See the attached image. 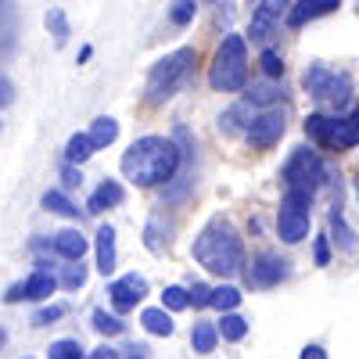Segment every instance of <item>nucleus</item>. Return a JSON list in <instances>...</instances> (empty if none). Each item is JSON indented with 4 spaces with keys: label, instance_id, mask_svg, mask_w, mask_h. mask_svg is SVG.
<instances>
[{
    "label": "nucleus",
    "instance_id": "1",
    "mask_svg": "<svg viewBox=\"0 0 359 359\" xmlns=\"http://www.w3.org/2000/svg\"><path fill=\"white\" fill-rule=\"evenodd\" d=\"M180 158H184V151L176 147V140L140 137L123 155V172L137 187H158V184H169V180L180 172Z\"/></svg>",
    "mask_w": 359,
    "mask_h": 359
},
{
    "label": "nucleus",
    "instance_id": "2",
    "mask_svg": "<svg viewBox=\"0 0 359 359\" xmlns=\"http://www.w3.org/2000/svg\"><path fill=\"white\" fill-rule=\"evenodd\" d=\"M194 259L208 269V273H219V277H233L237 269L245 266V245H241V233H237L226 219H212L194 241Z\"/></svg>",
    "mask_w": 359,
    "mask_h": 359
},
{
    "label": "nucleus",
    "instance_id": "3",
    "mask_svg": "<svg viewBox=\"0 0 359 359\" xmlns=\"http://www.w3.org/2000/svg\"><path fill=\"white\" fill-rule=\"evenodd\" d=\"M208 83L212 90H223V94H233L248 83V50L241 36H223L216 57H212V69H208Z\"/></svg>",
    "mask_w": 359,
    "mask_h": 359
},
{
    "label": "nucleus",
    "instance_id": "4",
    "mask_svg": "<svg viewBox=\"0 0 359 359\" xmlns=\"http://www.w3.org/2000/svg\"><path fill=\"white\" fill-rule=\"evenodd\" d=\"M194 62H198V50H191V47H180V50L165 54L162 62L151 69V76H147V101L151 104L169 101L176 90L184 86V79H187Z\"/></svg>",
    "mask_w": 359,
    "mask_h": 359
},
{
    "label": "nucleus",
    "instance_id": "5",
    "mask_svg": "<svg viewBox=\"0 0 359 359\" xmlns=\"http://www.w3.org/2000/svg\"><path fill=\"white\" fill-rule=\"evenodd\" d=\"M306 133L327 147V151H345V147L359 144V104L348 118H331V115H309L306 118Z\"/></svg>",
    "mask_w": 359,
    "mask_h": 359
},
{
    "label": "nucleus",
    "instance_id": "6",
    "mask_svg": "<svg viewBox=\"0 0 359 359\" xmlns=\"http://www.w3.org/2000/svg\"><path fill=\"white\" fill-rule=\"evenodd\" d=\"M327 180V165L320 162L316 151L298 147L284 165V191H302V194H316Z\"/></svg>",
    "mask_w": 359,
    "mask_h": 359
},
{
    "label": "nucleus",
    "instance_id": "7",
    "mask_svg": "<svg viewBox=\"0 0 359 359\" xmlns=\"http://www.w3.org/2000/svg\"><path fill=\"white\" fill-rule=\"evenodd\" d=\"M309 208H313V194L284 191L280 212H277V233H280V241H287V245L306 241V237H309Z\"/></svg>",
    "mask_w": 359,
    "mask_h": 359
},
{
    "label": "nucleus",
    "instance_id": "8",
    "mask_svg": "<svg viewBox=\"0 0 359 359\" xmlns=\"http://www.w3.org/2000/svg\"><path fill=\"white\" fill-rule=\"evenodd\" d=\"M306 90H309V97L320 101V104H345L348 94H352V79L345 72H334V69H327V65H313L306 72Z\"/></svg>",
    "mask_w": 359,
    "mask_h": 359
},
{
    "label": "nucleus",
    "instance_id": "9",
    "mask_svg": "<svg viewBox=\"0 0 359 359\" xmlns=\"http://www.w3.org/2000/svg\"><path fill=\"white\" fill-rule=\"evenodd\" d=\"M54 287H57V277L47 269V262H36L33 277L22 280V284H15L4 298H8V302H22V298H29V302H43V298L54 294Z\"/></svg>",
    "mask_w": 359,
    "mask_h": 359
},
{
    "label": "nucleus",
    "instance_id": "10",
    "mask_svg": "<svg viewBox=\"0 0 359 359\" xmlns=\"http://www.w3.org/2000/svg\"><path fill=\"white\" fill-rule=\"evenodd\" d=\"M287 11V0H262V4L255 8L252 15V25H248V36L255 43H266L269 36H273V29L280 25V15Z\"/></svg>",
    "mask_w": 359,
    "mask_h": 359
},
{
    "label": "nucleus",
    "instance_id": "11",
    "mask_svg": "<svg viewBox=\"0 0 359 359\" xmlns=\"http://www.w3.org/2000/svg\"><path fill=\"white\" fill-rule=\"evenodd\" d=\"M287 277V262L273 252H262L252 259V269H248V284L252 287H273Z\"/></svg>",
    "mask_w": 359,
    "mask_h": 359
},
{
    "label": "nucleus",
    "instance_id": "12",
    "mask_svg": "<svg viewBox=\"0 0 359 359\" xmlns=\"http://www.w3.org/2000/svg\"><path fill=\"white\" fill-rule=\"evenodd\" d=\"M108 294H111V306H115L118 313H130V309H137V302L147 294V280H144L140 273H126V277H118V280L108 287Z\"/></svg>",
    "mask_w": 359,
    "mask_h": 359
},
{
    "label": "nucleus",
    "instance_id": "13",
    "mask_svg": "<svg viewBox=\"0 0 359 359\" xmlns=\"http://www.w3.org/2000/svg\"><path fill=\"white\" fill-rule=\"evenodd\" d=\"M252 147H273L284 133V111H262L259 118H252V126L245 130Z\"/></svg>",
    "mask_w": 359,
    "mask_h": 359
},
{
    "label": "nucleus",
    "instance_id": "14",
    "mask_svg": "<svg viewBox=\"0 0 359 359\" xmlns=\"http://www.w3.org/2000/svg\"><path fill=\"white\" fill-rule=\"evenodd\" d=\"M18 47V11L15 0H0V62H8Z\"/></svg>",
    "mask_w": 359,
    "mask_h": 359
},
{
    "label": "nucleus",
    "instance_id": "15",
    "mask_svg": "<svg viewBox=\"0 0 359 359\" xmlns=\"http://www.w3.org/2000/svg\"><path fill=\"white\" fill-rule=\"evenodd\" d=\"M50 248L57 252V255H62L65 262H76V259H83L86 255V248H90V241H86V237L79 233V230H62V233H54L50 237Z\"/></svg>",
    "mask_w": 359,
    "mask_h": 359
},
{
    "label": "nucleus",
    "instance_id": "16",
    "mask_svg": "<svg viewBox=\"0 0 359 359\" xmlns=\"http://www.w3.org/2000/svg\"><path fill=\"white\" fill-rule=\"evenodd\" d=\"M338 11V0H298V4L287 11V22L291 25H306L313 18H323V15H331Z\"/></svg>",
    "mask_w": 359,
    "mask_h": 359
},
{
    "label": "nucleus",
    "instance_id": "17",
    "mask_svg": "<svg viewBox=\"0 0 359 359\" xmlns=\"http://www.w3.org/2000/svg\"><path fill=\"white\" fill-rule=\"evenodd\" d=\"M118 201H123V184H115V180H104V184L90 194V201H86V212H94V216H101L104 208H115Z\"/></svg>",
    "mask_w": 359,
    "mask_h": 359
},
{
    "label": "nucleus",
    "instance_id": "18",
    "mask_svg": "<svg viewBox=\"0 0 359 359\" xmlns=\"http://www.w3.org/2000/svg\"><path fill=\"white\" fill-rule=\"evenodd\" d=\"M90 144H94V151H101V147H108V144H115V137H118V123L111 115H101V118H94V126H90Z\"/></svg>",
    "mask_w": 359,
    "mask_h": 359
},
{
    "label": "nucleus",
    "instance_id": "19",
    "mask_svg": "<svg viewBox=\"0 0 359 359\" xmlns=\"http://www.w3.org/2000/svg\"><path fill=\"white\" fill-rule=\"evenodd\" d=\"M97 269L108 277L115 269V230L111 226H101L97 230Z\"/></svg>",
    "mask_w": 359,
    "mask_h": 359
},
{
    "label": "nucleus",
    "instance_id": "20",
    "mask_svg": "<svg viewBox=\"0 0 359 359\" xmlns=\"http://www.w3.org/2000/svg\"><path fill=\"white\" fill-rule=\"evenodd\" d=\"M140 323H144L147 334H158V338H169L176 331V323H172V316L165 309H144L140 313Z\"/></svg>",
    "mask_w": 359,
    "mask_h": 359
},
{
    "label": "nucleus",
    "instance_id": "21",
    "mask_svg": "<svg viewBox=\"0 0 359 359\" xmlns=\"http://www.w3.org/2000/svg\"><path fill=\"white\" fill-rule=\"evenodd\" d=\"M216 341H219L216 323H194V331H191V345H194V352H201V355L216 352Z\"/></svg>",
    "mask_w": 359,
    "mask_h": 359
},
{
    "label": "nucleus",
    "instance_id": "22",
    "mask_svg": "<svg viewBox=\"0 0 359 359\" xmlns=\"http://www.w3.org/2000/svg\"><path fill=\"white\" fill-rule=\"evenodd\" d=\"M216 331H219V338H226V341H241V338L248 334V320L237 316V313L230 309V313H223V320L216 323Z\"/></svg>",
    "mask_w": 359,
    "mask_h": 359
},
{
    "label": "nucleus",
    "instance_id": "23",
    "mask_svg": "<svg viewBox=\"0 0 359 359\" xmlns=\"http://www.w3.org/2000/svg\"><path fill=\"white\" fill-rule=\"evenodd\" d=\"M331 230H334V241H338L345 252H355V233L348 230V223H345V216H341V201L331 208Z\"/></svg>",
    "mask_w": 359,
    "mask_h": 359
},
{
    "label": "nucleus",
    "instance_id": "24",
    "mask_svg": "<svg viewBox=\"0 0 359 359\" xmlns=\"http://www.w3.org/2000/svg\"><path fill=\"white\" fill-rule=\"evenodd\" d=\"M43 208L47 212H54V216H65V219H79V208L62 194V191H47L43 194Z\"/></svg>",
    "mask_w": 359,
    "mask_h": 359
},
{
    "label": "nucleus",
    "instance_id": "25",
    "mask_svg": "<svg viewBox=\"0 0 359 359\" xmlns=\"http://www.w3.org/2000/svg\"><path fill=\"white\" fill-rule=\"evenodd\" d=\"M273 101H284V90L277 83H252L248 104H273Z\"/></svg>",
    "mask_w": 359,
    "mask_h": 359
},
{
    "label": "nucleus",
    "instance_id": "26",
    "mask_svg": "<svg viewBox=\"0 0 359 359\" xmlns=\"http://www.w3.org/2000/svg\"><path fill=\"white\" fill-rule=\"evenodd\" d=\"M47 29H50L54 43H57V47H65V40H69V18H65L62 8H50V11H47Z\"/></svg>",
    "mask_w": 359,
    "mask_h": 359
},
{
    "label": "nucleus",
    "instance_id": "27",
    "mask_svg": "<svg viewBox=\"0 0 359 359\" xmlns=\"http://www.w3.org/2000/svg\"><path fill=\"white\" fill-rule=\"evenodd\" d=\"M90 155H94V144H90V137H86V133H76V137L69 140V147H65V158H69L72 165H79V162H86Z\"/></svg>",
    "mask_w": 359,
    "mask_h": 359
},
{
    "label": "nucleus",
    "instance_id": "28",
    "mask_svg": "<svg viewBox=\"0 0 359 359\" xmlns=\"http://www.w3.org/2000/svg\"><path fill=\"white\" fill-rule=\"evenodd\" d=\"M62 284L65 291H79L83 284H86V266H83V259H76V262H69L65 269H62Z\"/></svg>",
    "mask_w": 359,
    "mask_h": 359
},
{
    "label": "nucleus",
    "instance_id": "29",
    "mask_svg": "<svg viewBox=\"0 0 359 359\" xmlns=\"http://www.w3.org/2000/svg\"><path fill=\"white\" fill-rule=\"evenodd\" d=\"M208 306H216L219 313H230V309H237V306H241V291H237V287H216L212 291V302H208Z\"/></svg>",
    "mask_w": 359,
    "mask_h": 359
},
{
    "label": "nucleus",
    "instance_id": "30",
    "mask_svg": "<svg viewBox=\"0 0 359 359\" xmlns=\"http://www.w3.org/2000/svg\"><path fill=\"white\" fill-rule=\"evenodd\" d=\"M194 15H198V0H176L172 4V11H169V18H172V25H191L194 22Z\"/></svg>",
    "mask_w": 359,
    "mask_h": 359
},
{
    "label": "nucleus",
    "instance_id": "31",
    "mask_svg": "<svg viewBox=\"0 0 359 359\" xmlns=\"http://www.w3.org/2000/svg\"><path fill=\"white\" fill-rule=\"evenodd\" d=\"M94 331L97 334H123V320L118 316H111V313H104V309H94Z\"/></svg>",
    "mask_w": 359,
    "mask_h": 359
},
{
    "label": "nucleus",
    "instance_id": "32",
    "mask_svg": "<svg viewBox=\"0 0 359 359\" xmlns=\"http://www.w3.org/2000/svg\"><path fill=\"white\" fill-rule=\"evenodd\" d=\"M47 352H50V359H83V345H79V341H72V338L54 341Z\"/></svg>",
    "mask_w": 359,
    "mask_h": 359
},
{
    "label": "nucleus",
    "instance_id": "33",
    "mask_svg": "<svg viewBox=\"0 0 359 359\" xmlns=\"http://www.w3.org/2000/svg\"><path fill=\"white\" fill-rule=\"evenodd\" d=\"M144 245L151 248V252H162V245H169V237H162V216H155L151 223H147V230H144Z\"/></svg>",
    "mask_w": 359,
    "mask_h": 359
},
{
    "label": "nucleus",
    "instance_id": "34",
    "mask_svg": "<svg viewBox=\"0 0 359 359\" xmlns=\"http://www.w3.org/2000/svg\"><path fill=\"white\" fill-rule=\"evenodd\" d=\"M162 309H187V291L184 287H165V294H162Z\"/></svg>",
    "mask_w": 359,
    "mask_h": 359
},
{
    "label": "nucleus",
    "instance_id": "35",
    "mask_svg": "<svg viewBox=\"0 0 359 359\" xmlns=\"http://www.w3.org/2000/svg\"><path fill=\"white\" fill-rule=\"evenodd\" d=\"M208 302H212V287H205V284H194V287L187 291V306H194V309H205Z\"/></svg>",
    "mask_w": 359,
    "mask_h": 359
},
{
    "label": "nucleus",
    "instance_id": "36",
    "mask_svg": "<svg viewBox=\"0 0 359 359\" xmlns=\"http://www.w3.org/2000/svg\"><path fill=\"white\" fill-rule=\"evenodd\" d=\"M262 69H266V76H269V79H273V76H280V72H284L280 54H277V50H262Z\"/></svg>",
    "mask_w": 359,
    "mask_h": 359
},
{
    "label": "nucleus",
    "instance_id": "37",
    "mask_svg": "<svg viewBox=\"0 0 359 359\" xmlns=\"http://www.w3.org/2000/svg\"><path fill=\"white\" fill-rule=\"evenodd\" d=\"M62 316H65V309H62V306H47V309H40V313L33 316V323H36V327H47V323L62 320Z\"/></svg>",
    "mask_w": 359,
    "mask_h": 359
},
{
    "label": "nucleus",
    "instance_id": "38",
    "mask_svg": "<svg viewBox=\"0 0 359 359\" xmlns=\"http://www.w3.org/2000/svg\"><path fill=\"white\" fill-rule=\"evenodd\" d=\"M62 184H65V191H76V187L83 184V172H79V169H76L72 162H69V165L62 169Z\"/></svg>",
    "mask_w": 359,
    "mask_h": 359
},
{
    "label": "nucleus",
    "instance_id": "39",
    "mask_svg": "<svg viewBox=\"0 0 359 359\" xmlns=\"http://www.w3.org/2000/svg\"><path fill=\"white\" fill-rule=\"evenodd\" d=\"M15 101V83L8 76H0V108H8Z\"/></svg>",
    "mask_w": 359,
    "mask_h": 359
},
{
    "label": "nucleus",
    "instance_id": "40",
    "mask_svg": "<svg viewBox=\"0 0 359 359\" xmlns=\"http://www.w3.org/2000/svg\"><path fill=\"white\" fill-rule=\"evenodd\" d=\"M331 262V245H327V237H316V266H327Z\"/></svg>",
    "mask_w": 359,
    "mask_h": 359
},
{
    "label": "nucleus",
    "instance_id": "41",
    "mask_svg": "<svg viewBox=\"0 0 359 359\" xmlns=\"http://www.w3.org/2000/svg\"><path fill=\"white\" fill-rule=\"evenodd\" d=\"M298 359H327V352H323L320 345H306V348H302V355H298Z\"/></svg>",
    "mask_w": 359,
    "mask_h": 359
},
{
    "label": "nucleus",
    "instance_id": "42",
    "mask_svg": "<svg viewBox=\"0 0 359 359\" xmlns=\"http://www.w3.org/2000/svg\"><path fill=\"white\" fill-rule=\"evenodd\" d=\"M90 359H118V352H115V348H108V345H101V348L90 352Z\"/></svg>",
    "mask_w": 359,
    "mask_h": 359
},
{
    "label": "nucleus",
    "instance_id": "43",
    "mask_svg": "<svg viewBox=\"0 0 359 359\" xmlns=\"http://www.w3.org/2000/svg\"><path fill=\"white\" fill-rule=\"evenodd\" d=\"M144 352H147V348H133V352H130V359H147Z\"/></svg>",
    "mask_w": 359,
    "mask_h": 359
},
{
    "label": "nucleus",
    "instance_id": "44",
    "mask_svg": "<svg viewBox=\"0 0 359 359\" xmlns=\"http://www.w3.org/2000/svg\"><path fill=\"white\" fill-rule=\"evenodd\" d=\"M4 341H8V334H4V327H0V348H4Z\"/></svg>",
    "mask_w": 359,
    "mask_h": 359
},
{
    "label": "nucleus",
    "instance_id": "45",
    "mask_svg": "<svg viewBox=\"0 0 359 359\" xmlns=\"http://www.w3.org/2000/svg\"><path fill=\"white\" fill-rule=\"evenodd\" d=\"M355 194H359V187H355Z\"/></svg>",
    "mask_w": 359,
    "mask_h": 359
}]
</instances>
